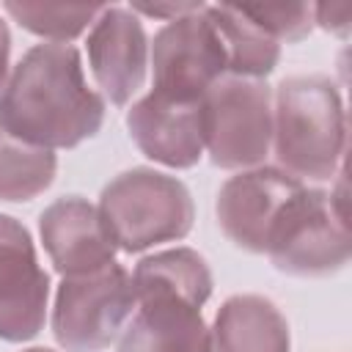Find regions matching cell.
I'll use <instances>...</instances> for the list:
<instances>
[{
    "label": "cell",
    "instance_id": "ac0fdd59",
    "mask_svg": "<svg viewBox=\"0 0 352 352\" xmlns=\"http://www.w3.org/2000/svg\"><path fill=\"white\" fill-rule=\"evenodd\" d=\"M239 11L267 36L280 41H302L314 28V6L308 3H258L239 6Z\"/></svg>",
    "mask_w": 352,
    "mask_h": 352
},
{
    "label": "cell",
    "instance_id": "3957f363",
    "mask_svg": "<svg viewBox=\"0 0 352 352\" xmlns=\"http://www.w3.org/2000/svg\"><path fill=\"white\" fill-rule=\"evenodd\" d=\"M96 209L116 248L124 253L184 239L195 220V204L187 184L154 168L118 173L104 184Z\"/></svg>",
    "mask_w": 352,
    "mask_h": 352
},
{
    "label": "cell",
    "instance_id": "9c48e42d",
    "mask_svg": "<svg viewBox=\"0 0 352 352\" xmlns=\"http://www.w3.org/2000/svg\"><path fill=\"white\" fill-rule=\"evenodd\" d=\"M50 278L38 264L30 231L11 214H0V338L30 341L47 319Z\"/></svg>",
    "mask_w": 352,
    "mask_h": 352
},
{
    "label": "cell",
    "instance_id": "30bf717a",
    "mask_svg": "<svg viewBox=\"0 0 352 352\" xmlns=\"http://www.w3.org/2000/svg\"><path fill=\"white\" fill-rule=\"evenodd\" d=\"M138 311L121 333L118 352H209L201 300L162 286L135 289Z\"/></svg>",
    "mask_w": 352,
    "mask_h": 352
},
{
    "label": "cell",
    "instance_id": "7a4b0ae2",
    "mask_svg": "<svg viewBox=\"0 0 352 352\" xmlns=\"http://www.w3.org/2000/svg\"><path fill=\"white\" fill-rule=\"evenodd\" d=\"M272 146L280 170L294 179L327 182L346 151V113L333 80L286 77L275 88Z\"/></svg>",
    "mask_w": 352,
    "mask_h": 352
},
{
    "label": "cell",
    "instance_id": "7402d4cb",
    "mask_svg": "<svg viewBox=\"0 0 352 352\" xmlns=\"http://www.w3.org/2000/svg\"><path fill=\"white\" fill-rule=\"evenodd\" d=\"M22 352H55V349H47V346H30V349H22Z\"/></svg>",
    "mask_w": 352,
    "mask_h": 352
},
{
    "label": "cell",
    "instance_id": "52a82bcc",
    "mask_svg": "<svg viewBox=\"0 0 352 352\" xmlns=\"http://www.w3.org/2000/svg\"><path fill=\"white\" fill-rule=\"evenodd\" d=\"M151 69V91L176 102H201L204 94L228 74L226 50L206 14V3L154 33Z\"/></svg>",
    "mask_w": 352,
    "mask_h": 352
},
{
    "label": "cell",
    "instance_id": "5bb4252c",
    "mask_svg": "<svg viewBox=\"0 0 352 352\" xmlns=\"http://www.w3.org/2000/svg\"><path fill=\"white\" fill-rule=\"evenodd\" d=\"M289 346L286 316L261 294L228 297L209 330V352H289Z\"/></svg>",
    "mask_w": 352,
    "mask_h": 352
},
{
    "label": "cell",
    "instance_id": "8fae6325",
    "mask_svg": "<svg viewBox=\"0 0 352 352\" xmlns=\"http://www.w3.org/2000/svg\"><path fill=\"white\" fill-rule=\"evenodd\" d=\"M88 63L102 94L124 107L146 82L148 36L126 6H104L88 33Z\"/></svg>",
    "mask_w": 352,
    "mask_h": 352
},
{
    "label": "cell",
    "instance_id": "e0dca14e",
    "mask_svg": "<svg viewBox=\"0 0 352 352\" xmlns=\"http://www.w3.org/2000/svg\"><path fill=\"white\" fill-rule=\"evenodd\" d=\"M104 6L94 3H3V11L25 30L66 44L96 22Z\"/></svg>",
    "mask_w": 352,
    "mask_h": 352
},
{
    "label": "cell",
    "instance_id": "6da1fadb",
    "mask_svg": "<svg viewBox=\"0 0 352 352\" xmlns=\"http://www.w3.org/2000/svg\"><path fill=\"white\" fill-rule=\"evenodd\" d=\"M104 124V99L88 85L72 44L30 47L0 91V126L38 148H74Z\"/></svg>",
    "mask_w": 352,
    "mask_h": 352
},
{
    "label": "cell",
    "instance_id": "2e32d148",
    "mask_svg": "<svg viewBox=\"0 0 352 352\" xmlns=\"http://www.w3.org/2000/svg\"><path fill=\"white\" fill-rule=\"evenodd\" d=\"M58 170V157L50 148L16 140L0 126V201H30L41 195Z\"/></svg>",
    "mask_w": 352,
    "mask_h": 352
},
{
    "label": "cell",
    "instance_id": "d6986e66",
    "mask_svg": "<svg viewBox=\"0 0 352 352\" xmlns=\"http://www.w3.org/2000/svg\"><path fill=\"white\" fill-rule=\"evenodd\" d=\"M314 22L330 33L346 36L349 30V6H314Z\"/></svg>",
    "mask_w": 352,
    "mask_h": 352
},
{
    "label": "cell",
    "instance_id": "277c9868",
    "mask_svg": "<svg viewBox=\"0 0 352 352\" xmlns=\"http://www.w3.org/2000/svg\"><path fill=\"white\" fill-rule=\"evenodd\" d=\"M204 148L212 165L250 170L264 162L272 143V94L264 80H217L201 99Z\"/></svg>",
    "mask_w": 352,
    "mask_h": 352
},
{
    "label": "cell",
    "instance_id": "44dd1931",
    "mask_svg": "<svg viewBox=\"0 0 352 352\" xmlns=\"http://www.w3.org/2000/svg\"><path fill=\"white\" fill-rule=\"evenodd\" d=\"M8 58H11V33H8V25L0 16V91L8 80Z\"/></svg>",
    "mask_w": 352,
    "mask_h": 352
},
{
    "label": "cell",
    "instance_id": "7c38bea8",
    "mask_svg": "<svg viewBox=\"0 0 352 352\" xmlns=\"http://www.w3.org/2000/svg\"><path fill=\"white\" fill-rule=\"evenodd\" d=\"M38 234L52 267L69 275H85L113 261L116 242L94 204L82 195L52 201L38 217Z\"/></svg>",
    "mask_w": 352,
    "mask_h": 352
},
{
    "label": "cell",
    "instance_id": "ba28073f",
    "mask_svg": "<svg viewBox=\"0 0 352 352\" xmlns=\"http://www.w3.org/2000/svg\"><path fill=\"white\" fill-rule=\"evenodd\" d=\"M305 184L280 168H250L231 176L217 192V223L223 234L248 253H267L270 239Z\"/></svg>",
    "mask_w": 352,
    "mask_h": 352
},
{
    "label": "cell",
    "instance_id": "ffe728a7",
    "mask_svg": "<svg viewBox=\"0 0 352 352\" xmlns=\"http://www.w3.org/2000/svg\"><path fill=\"white\" fill-rule=\"evenodd\" d=\"M201 3H132L129 8L138 14H146V16H160V19H165V22H170V19H179V16H184V14H190V11H195Z\"/></svg>",
    "mask_w": 352,
    "mask_h": 352
},
{
    "label": "cell",
    "instance_id": "9a60e30c",
    "mask_svg": "<svg viewBox=\"0 0 352 352\" xmlns=\"http://www.w3.org/2000/svg\"><path fill=\"white\" fill-rule=\"evenodd\" d=\"M206 14L223 41L226 66L231 77L261 80L278 66L280 44L272 36H267L258 25H253L239 11V6H231V3L206 6Z\"/></svg>",
    "mask_w": 352,
    "mask_h": 352
},
{
    "label": "cell",
    "instance_id": "8992f818",
    "mask_svg": "<svg viewBox=\"0 0 352 352\" xmlns=\"http://www.w3.org/2000/svg\"><path fill=\"white\" fill-rule=\"evenodd\" d=\"M135 305L132 275L110 261L60 280L52 305V336L66 352H102L124 330Z\"/></svg>",
    "mask_w": 352,
    "mask_h": 352
},
{
    "label": "cell",
    "instance_id": "5b68a950",
    "mask_svg": "<svg viewBox=\"0 0 352 352\" xmlns=\"http://www.w3.org/2000/svg\"><path fill=\"white\" fill-rule=\"evenodd\" d=\"M267 256L275 270L297 278H322L344 270L349 261L344 195L302 187L286 206Z\"/></svg>",
    "mask_w": 352,
    "mask_h": 352
},
{
    "label": "cell",
    "instance_id": "4fadbf2b",
    "mask_svg": "<svg viewBox=\"0 0 352 352\" xmlns=\"http://www.w3.org/2000/svg\"><path fill=\"white\" fill-rule=\"evenodd\" d=\"M126 129L148 160L176 170L198 165L204 154L201 102H176L151 91L126 113Z\"/></svg>",
    "mask_w": 352,
    "mask_h": 352
}]
</instances>
